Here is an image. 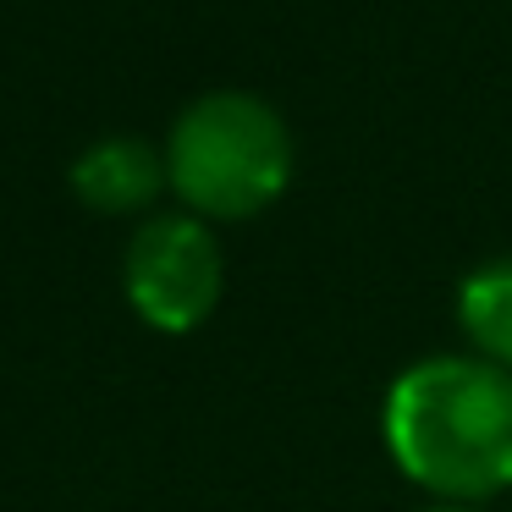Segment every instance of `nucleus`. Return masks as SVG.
<instances>
[{
    "label": "nucleus",
    "instance_id": "nucleus-3",
    "mask_svg": "<svg viewBox=\"0 0 512 512\" xmlns=\"http://www.w3.org/2000/svg\"><path fill=\"white\" fill-rule=\"evenodd\" d=\"M127 309L160 336H188L221 309L226 254L210 221L188 210H155L122 248Z\"/></svg>",
    "mask_w": 512,
    "mask_h": 512
},
{
    "label": "nucleus",
    "instance_id": "nucleus-4",
    "mask_svg": "<svg viewBox=\"0 0 512 512\" xmlns=\"http://www.w3.org/2000/svg\"><path fill=\"white\" fill-rule=\"evenodd\" d=\"M72 193L83 210L94 215H155L160 193H171L166 182V149H155L138 133H111L94 138L67 171Z\"/></svg>",
    "mask_w": 512,
    "mask_h": 512
},
{
    "label": "nucleus",
    "instance_id": "nucleus-6",
    "mask_svg": "<svg viewBox=\"0 0 512 512\" xmlns=\"http://www.w3.org/2000/svg\"><path fill=\"white\" fill-rule=\"evenodd\" d=\"M413 512H485V507H468V501H430V496H424Z\"/></svg>",
    "mask_w": 512,
    "mask_h": 512
},
{
    "label": "nucleus",
    "instance_id": "nucleus-2",
    "mask_svg": "<svg viewBox=\"0 0 512 512\" xmlns=\"http://www.w3.org/2000/svg\"><path fill=\"white\" fill-rule=\"evenodd\" d=\"M292 127L248 89H210L166 133V182L199 221H254L292 188Z\"/></svg>",
    "mask_w": 512,
    "mask_h": 512
},
{
    "label": "nucleus",
    "instance_id": "nucleus-5",
    "mask_svg": "<svg viewBox=\"0 0 512 512\" xmlns=\"http://www.w3.org/2000/svg\"><path fill=\"white\" fill-rule=\"evenodd\" d=\"M457 331H463L468 353L485 364L512 369V254L507 259H485L457 281Z\"/></svg>",
    "mask_w": 512,
    "mask_h": 512
},
{
    "label": "nucleus",
    "instance_id": "nucleus-1",
    "mask_svg": "<svg viewBox=\"0 0 512 512\" xmlns=\"http://www.w3.org/2000/svg\"><path fill=\"white\" fill-rule=\"evenodd\" d=\"M380 435L408 485L430 501H485L512 490V369L463 353L413 358L380 402Z\"/></svg>",
    "mask_w": 512,
    "mask_h": 512
}]
</instances>
